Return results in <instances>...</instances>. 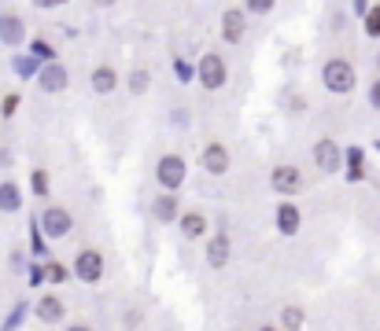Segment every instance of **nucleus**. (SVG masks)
<instances>
[{
	"instance_id": "obj_1",
	"label": "nucleus",
	"mask_w": 380,
	"mask_h": 331,
	"mask_svg": "<svg viewBox=\"0 0 380 331\" xmlns=\"http://www.w3.org/2000/svg\"><path fill=\"white\" fill-rule=\"evenodd\" d=\"M325 85L332 88V93H351V88H354L351 63H347V59H332V63L325 66Z\"/></svg>"
},
{
	"instance_id": "obj_2",
	"label": "nucleus",
	"mask_w": 380,
	"mask_h": 331,
	"mask_svg": "<svg viewBox=\"0 0 380 331\" xmlns=\"http://www.w3.org/2000/svg\"><path fill=\"white\" fill-rule=\"evenodd\" d=\"M155 177H159L163 188H178L185 181V162L178 159V154H166V159L159 162V169H155Z\"/></svg>"
},
{
	"instance_id": "obj_3",
	"label": "nucleus",
	"mask_w": 380,
	"mask_h": 331,
	"mask_svg": "<svg viewBox=\"0 0 380 331\" xmlns=\"http://www.w3.org/2000/svg\"><path fill=\"white\" fill-rule=\"evenodd\" d=\"M200 81H203L207 88H222V85H225V63H222L218 56H203V63H200Z\"/></svg>"
},
{
	"instance_id": "obj_4",
	"label": "nucleus",
	"mask_w": 380,
	"mask_h": 331,
	"mask_svg": "<svg viewBox=\"0 0 380 331\" xmlns=\"http://www.w3.org/2000/svg\"><path fill=\"white\" fill-rule=\"evenodd\" d=\"M74 273L81 276V280H100V273H103V258L96 254V251H81L78 254V261H74Z\"/></svg>"
},
{
	"instance_id": "obj_5",
	"label": "nucleus",
	"mask_w": 380,
	"mask_h": 331,
	"mask_svg": "<svg viewBox=\"0 0 380 331\" xmlns=\"http://www.w3.org/2000/svg\"><path fill=\"white\" fill-rule=\"evenodd\" d=\"M41 228H45L52 239H56V236H67V228H71V214H67V210H59V206H52V210L41 214Z\"/></svg>"
},
{
	"instance_id": "obj_6",
	"label": "nucleus",
	"mask_w": 380,
	"mask_h": 331,
	"mask_svg": "<svg viewBox=\"0 0 380 331\" xmlns=\"http://www.w3.org/2000/svg\"><path fill=\"white\" fill-rule=\"evenodd\" d=\"M273 188H277L281 195L299 191V169H295V166H277V169H273Z\"/></svg>"
},
{
	"instance_id": "obj_7",
	"label": "nucleus",
	"mask_w": 380,
	"mask_h": 331,
	"mask_svg": "<svg viewBox=\"0 0 380 331\" xmlns=\"http://www.w3.org/2000/svg\"><path fill=\"white\" fill-rule=\"evenodd\" d=\"M314 159H318V166H322L325 173H332L336 166H340V147H336L332 140H322L318 147H314Z\"/></svg>"
},
{
	"instance_id": "obj_8",
	"label": "nucleus",
	"mask_w": 380,
	"mask_h": 331,
	"mask_svg": "<svg viewBox=\"0 0 380 331\" xmlns=\"http://www.w3.org/2000/svg\"><path fill=\"white\" fill-rule=\"evenodd\" d=\"M0 41L4 44L23 41V22H19V15H0Z\"/></svg>"
},
{
	"instance_id": "obj_9",
	"label": "nucleus",
	"mask_w": 380,
	"mask_h": 331,
	"mask_svg": "<svg viewBox=\"0 0 380 331\" xmlns=\"http://www.w3.org/2000/svg\"><path fill=\"white\" fill-rule=\"evenodd\" d=\"M222 33H225V41H240L244 37V11H225V19H222Z\"/></svg>"
},
{
	"instance_id": "obj_10",
	"label": "nucleus",
	"mask_w": 380,
	"mask_h": 331,
	"mask_svg": "<svg viewBox=\"0 0 380 331\" xmlns=\"http://www.w3.org/2000/svg\"><path fill=\"white\" fill-rule=\"evenodd\" d=\"M203 166H207L210 173H225V166H229L225 147H222V144H210V147H207V154H203Z\"/></svg>"
},
{
	"instance_id": "obj_11",
	"label": "nucleus",
	"mask_w": 380,
	"mask_h": 331,
	"mask_svg": "<svg viewBox=\"0 0 380 331\" xmlns=\"http://www.w3.org/2000/svg\"><path fill=\"white\" fill-rule=\"evenodd\" d=\"M63 85H67L63 66H45V70H41V88H45V93H59Z\"/></svg>"
},
{
	"instance_id": "obj_12",
	"label": "nucleus",
	"mask_w": 380,
	"mask_h": 331,
	"mask_svg": "<svg viewBox=\"0 0 380 331\" xmlns=\"http://www.w3.org/2000/svg\"><path fill=\"white\" fill-rule=\"evenodd\" d=\"M277 228L292 236L295 228H299V210H295V206H281L277 210Z\"/></svg>"
},
{
	"instance_id": "obj_13",
	"label": "nucleus",
	"mask_w": 380,
	"mask_h": 331,
	"mask_svg": "<svg viewBox=\"0 0 380 331\" xmlns=\"http://www.w3.org/2000/svg\"><path fill=\"white\" fill-rule=\"evenodd\" d=\"M93 88H96V93H111V88H115V70H111V66H100V70L93 74Z\"/></svg>"
},
{
	"instance_id": "obj_14",
	"label": "nucleus",
	"mask_w": 380,
	"mask_h": 331,
	"mask_svg": "<svg viewBox=\"0 0 380 331\" xmlns=\"http://www.w3.org/2000/svg\"><path fill=\"white\" fill-rule=\"evenodd\" d=\"M37 313H41V320H59L63 317V302L59 298H41Z\"/></svg>"
},
{
	"instance_id": "obj_15",
	"label": "nucleus",
	"mask_w": 380,
	"mask_h": 331,
	"mask_svg": "<svg viewBox=\"0 0 380 331\" xmlns=\"http://www.w3.org/2000/svg\"><path fill=\"white\" fill-rule=\"evenodd\" d=\"M207 258H210V265H225V258H229V243H225V236H218L215 243H210V251H207Z\"/></svg>"
},
{
	"instance_id": "obj_16",
	"label": "nucleus",
	"mask_w": 380,
	"mask_h": 331,
	"mask_svg": "<svg viewBox=\"0 0 380 331\" xmlns=\"http://www.w3.org/2000/svg\"><path fill=\"white\" fill-rule=\"evenodd\" d=\"M19 188L15 184H0V210H19Z\"/></svg>"
},
{
	"instance_id": "obj_17",
	"label": "nucleus",
	"mask_w": 380,
	"mask_h": 331,
	"mask_svg": "<svg viewBox=\"0 0 380 331\" xmlns=\"http://www.w3.org/2000/svg\"><path fill=\"white\" fill-rule=\"evenodd\" d=\"M181 228H185L188 239H192V236H200V232L207 228V221H203L200 214H185V217H181Z\"/></svg>"
},
{
	"instance_id": "obj_18",
	"label": "nucleus",
	"mask_w": 380,
	"mask_h": 331,
	"mask_svg": "<svg viewBox=\"0 0 380 331\" xmlns=\"http://www.w3.org/2000/svg\"><path fill=\"white\" fill-rule=\"evenodd\" d=\"M174 214H178L174 195H163L159 203H155V217H159V221H174Z\"/></svg>"
},
{
	"instance_id": "obj_19",
	"label": "nucleus",
	"mask_w": 380,
	"mask_h": 331,
	"mask_svg": "<svg viewBox=\"0 0 380 331\" xmlns=\"http://www.w3.org/2000/svg\"><path fill=\"white\" fill-rule=\"evenodd\" d=\"M37 276H48L52 283H63V280H67V269H63L59 261H52V265H45V269H41Z\"/></svg>"
},
{
	"instance_id": "obj_20",
	"label": "nucleus",
	"mask_w": 380,
	"mask_h": 331,
	"mask_svg": "<svg viewBox=\"0 0 380 331\" xmlns=\"http://www.w3.org/2000/svg\"><path fill=\"white\" fill-rule=\"evenodd\" d=\"M366 30H369L373 37L380 33V8H373V11H369V19H366Z\"/></svg>"
},
{
	"instance_id": "obj_21",
	"label": "nucleus",
	"mask_w": 380,
	"mask_h": 331,
	"mask_svg": "<svg viewBox=\"0 0 380 331\" xmlns=\"http://www.w3.org/2000/svg\"><path fill=\"white\" fill-rule=\"evenodd\" d=\"M34 191H37V195H45V191H48V177L41 173V169L34 173Z\"/></svg>"
},
{
	"instance_id": "obj_22",
	"label": "nucleus",
	"mask_w": 380,
	"mask_h": 331,
	"mask_svg": "<svg viewBox=\"0 0 380 331\" xmlns=\"http://www.w3.org/2000/svg\"><path fill=\"white\" fill-rule=\"evenodd\" d=\"M247 8L262 15V11H269V8H273V0H247Z\"/></svg>"
},
{
	"instance_id": "obj_23",
	"label": "nucleus",
	"mask_w": 380,
	"mask_h": 331,
	"mask_svg": "<svg viewBox=\"0 0 380 331\" xmlns=\"http://www.w3.org/2000/svg\"><path fill=\"white\" fill-rule=\"evenodd\" d=\"M130 88H133V93H144V88H148V78H144V74H133V78H130Z\"/></svg>"
},
{
	"instance_id": "obj_24",
	"label": "nucleus",
	"mask_w": 380,
	"mask_h": 331,
	"mask_svg": "<svg viewBox=\"0 0 380 331\" xmlns=\"http://www.w3.org/2000/svg\"><path fill=\"white\" fill-rule=\"evenodd\" d=\"M299 320H303V317H299V309H288V313H284V324H288V327H295Z\"/></svg>"
},
{
	"instance_id": "obj_25",
	"label": "nucleus",
	"mask_w": 380,
	"mask_h": 331,
	"mask_svg": "<svg viewBox=\"0 0 380 331\" xmlns=\"http://www.w3.org/2000/svg\"><path fill=\"white\" fill-rule=\"evenodd\" d=\"M15 66H19V74H34V63L30 59H19Z\"/></svg>"
},
{
	"instance_id": "obj_26",
	"label": "nucleus",
	"mask_w": 380,
	"mask_h": 331,
	"mask_svg": "<svg viewBox=\"0 0 380 331\" xmlns=\"http://www.w3.org/2000/svg\"><path fill=\"white\" fill-rule=\"evenodd\" d=\"M369 100H373V103H376V107H380V81H376V85H373V93H369Z\"/></svg>"
},
{
	"instance_id": "obj_27",
	"label": "nucleus",
	"mask_w": 380,
	"mask_h": 331,
	"mask_svg": "<svg viewBox=\"0 0 380 331\" xmlns=\"http://www.w3.org/2000/svg\"><path fill=\"white\" fill-rule=\"evenodd\" d=\"M34 4H41V8H56V4H63V0H34Z\"/></svg>"
},
{
	"instance_id": "obj_28",
	"label": "nucleus",
	"mask_w": 380,
	"mask_h": 331,
	"mask_svg": "<svg viewBox=\"0 0 380 331\" xmlns=\"http://www.w3.org/2000/svg\"><path fill=\"white\" fill-rule=\"evenodd\" d=\"M96 4H111V0H96Z\"/></svg>"
}]
</instances>
